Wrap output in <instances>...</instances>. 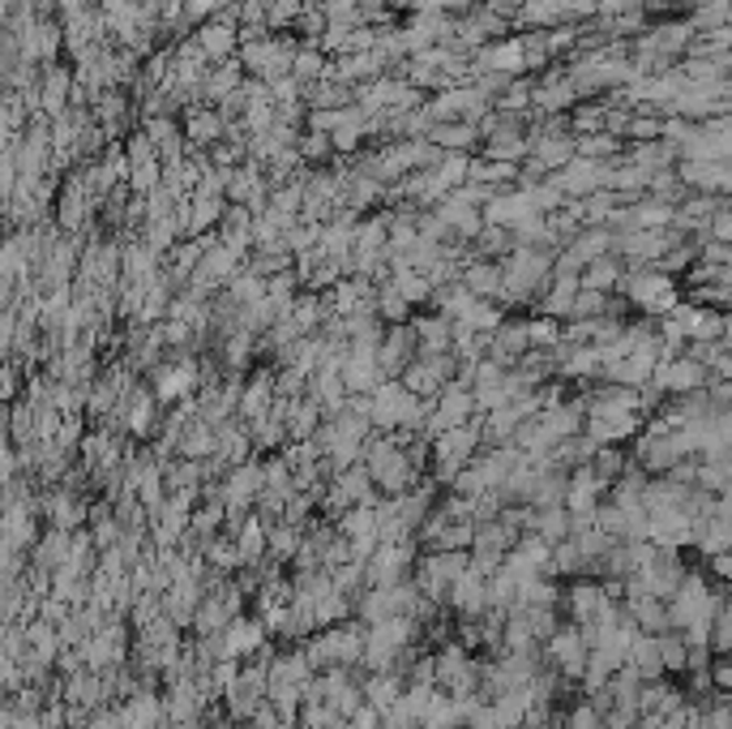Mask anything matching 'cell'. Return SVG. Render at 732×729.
I'll return each mask as SVG.
<instances>
[{"mask_svg": "<svg viewBox=\"0 0 732 729\" xmlns=\"http://www.w3.org/2000/svg\"><path fill=\"white\" fill-rule=\"evenodd\" d=\"M313 678V665L305 661L300 644L296 648H275V657L266 665V696H279V691H300L305 682Z\"/></svg>", "mask_w": 732, "mask_h": 729, "instance_id": "12", "label": "cell"}, {"mask_svg": "<svg viewBox=\"0 0 732 729\" xmlns=\"http://www.w3.org/2000/svg\"><path fill=\"white\" fill-rule=\"evenodd\" d=\"M626 665L635 669L642 682L669 678V674H664V665H660V653H656V635H642V630H638L635 644H630V653H626Z\"/></svg>", "mask_w": 732, "mask_h": 729, "instance_id": "31", "label": "cell"}, {"mask_svg": "<svg viewBox=\"0 0 732 729\" xmlns=\"http://www.w3.org/2000/svg\"><path fill=\"white\" fill-rule=\"evenodd\" d=\"M527 352V322L523 318H502V327L488 335V361H497L502 369H509V364L518 361Z\"/></svg>", "mask_w": 732, "mask_h": 729, "instance_id": "16", "label": "cell"}, {"mask_svg": "<svg viewBox=\"0 0 732 729\" xmlns=\"http://www.w3.org/2000/svg\"><path fill=\"white\" fill-rule=\"evenodd\" d=\"M415 357V335H412V322H394V327H385L382 343H378V369H382V378H399L403 373V364Z\"/></svg>", "mask_w": 732, "mask_h": 729, "instance_id": "14", "label": "cell"}, {"mask_svg": "<svg viewBox=\"0 0 732 729\" xmlns=\"http://www.w3.org/2000/svg\"><path fill=\"white\" fill-rule=\"evenodd\" d=\"M321 417H326V412H321V403L318 399H309V396H296L291 399V412H287V438H291V442H305V438H313V433H318V425H321Z\"/></svg>", "mask_w": 732, "mask_h": 729, "instance_id": "30", "label": "cell"}, {"mask_svg": "<svg viewBox=\"0 0 732 729\" xmlns=\"http://www.w3.org/2000/svg\"><path fill=\"white\" fill-rule=\"evenodd\" d=\"M548 575H553V579H578V575H587V563H582V554L574 550L570 536L553 545V554H548Z\"/></svg>", "mask_w": 732, "mask_h": 729, "instance_id": "41", "label": "cell"}, {"mask_svg": "<svg viewBox=\"0 0 732 729\" xmlns=\"http://www.w3.org/2000/svg\"><path fill=\"white\" fill-rule=\"evenodd\" d=\"M587 468L596 472V481H605V485H612L626 468H630V455L621 451V446H596V455L587 460Z\"/></svg>", "mask_w": 732, "mask_h": 729, "instance_id": "45", "label": "cell"}, {"mask_svg": "<svg viewBox=\"0 0 732 729\" xmlns=\"http://www.w3.org/2000/svg\"><path fill=\"white\" fill-rule=\"evenodd\" d=\"M39 506L48 511L52 528H61V532H78L82 524H86V502L73 494V490H52Z\"/></svg>", "mask_w": 732, "mask_h": 729, "instance_id": "22", "label": "cell"}, {"mask_svg": "<svg viewBox=\"0 0 732 729\" xmlns=\"http://www.w3.org/2000/svg\"><path fill=\"white\" fill-rule=\"evenodd\" d=\"M330 584H334V593H343V597L355 600L360 593H364V563L351 558V563L334 566V571H330Z\"/></svg>", "mask_w": 732, "mask_h": 729, "instance_id": "52", "label": "cell"}, {"mask_svg": "<svg viewBox=\"0 0 732 729\" xmlns=\"http://www.w3.org/2000/svg\"><path fill=\"white\" fill-rule=\"evenodd\" d=\"M540 657H544V665H553L561 678L578 682V678H582V661H587V639H582V630L574 627V623H561V627L540 644Z\"/></svg>", "mask_w": 732, "mask_h": 729, "instance_id": "7", "label": "cell"}, {"mask_svg": "<svg viewBox=\"0 0 732 729\" xmlns=\"http://www.w3.org/2000/svg\"><path fill=\"white\" fill-rule=\"evenodd\" d=\"M561 494H566V472H540L532 494H527V506L532 511H544V506H561Z\"/></svg>", "mask_w": 732, "mask_h": 729, "instance_id": "43", "label": "cell"}, {"mask_svg": "<svg viewBox=\"0 0 732 729\" xmlns=\"http://www.w3.org/2000/svg\"><path fill=\"white\" fill-rule=\"evenodd\" d=\"M399 729H420V726H399Z\"/></svg>", "mask_w": 732, "mask_h": 729, "instance_id": "62", "label": "cell"}, {"mask_svg": "<svg viewBox=\"0 0 732 729\" xmlns=\"http://www.w3.org/2000/svg\"><path fill=\"white\" fill-rule=\"evenodd\" d=\"M249 442H254V451H270V455H275V451L287 442L283 421H275L270 412H266V417H257L254 425H249Z\"/></svg>", "mask_w": 732, "mask_h": 729, "instance_id": "49", "label": "cell"}, {"mask_svg": "<svg viewBox=\"0 0 732 729\" xmlns=\"http://www.w3.org/2000/svg\"><path fill=\"white\" fill-rule=\"evenodd\" d=\"M231 48H236V27L206 22L202 34H197V52H202V57H219V61H227V57H231Z\"/></svg>", "mask_w": 732, "mask_h": 729, "instance_id": "42", "label": "cell"}, {"mask_svg": "<svg viewBox=\"0 0 732 729\" xmlns=\"http://www.w3.org/2000/svg\"><path fill=\"white\" fill-rule=\"evenodd\" d=\"M472 536H476V524H472V520H463V524H446V528L437 532V541H433L429 550H472Z\"/></svg>", "mask_w": 732, "mask_h": 729, "instance_id": "53", "label": "cell"}, {"mask_svg": "<svg viewBox=\"0 0 732 729\" xmlns=\"http://www.w3.org/2000/svg\"><path fill=\"white\" fill-rule=\"evenodd\" d=\"M305 396L318 399L326 417H334V412H343V399H348V391H343V378H339V369H330V364H318V369L309 373V382H305Z\"/></svg>", "mask_w": 732, "mask_h": 729, "instance_id": "19", "label": "cell"}, {"mask_svg": "<svg viewBox=\"0 0 732 729\" xmlns=\"http://www.w3.org/2000/svg\"><path fill=\"white\" fill-rule=\"evenodd\" d=\"M502 318H506V314H502V305H497V300L476 297L472 300V309H467L458 322H463V327H472L476 335H493L497 327H502Z\"/></svg>", "mask_w": 732, "mask_h": 729, "instance_id": "44", "label": "cell"}, {"mask_svg": "<svg viewBox=\"0 0 732 729\" xmlns=\"http://www.w3.org/2000/svg\"><path fill=\"white\" fill-rule=\"evenodd\" d=\"M446 609L454 614V623H472V618H484V609H488V579L476 575L472 566L450 584L446 593Z\"/></svg>", "mask_w": 732, "mask_h": 729, "instance_id": "10", "label": "cell"}, {"mask_svg": "<svg viewBox=\"0 0 732 729\" xmlns=\"http://www.w3.org/2000/svg\"><path fill=\"white\" fill-rule=\"evenodd\" d=\"M69 541H73V532H61V528H48L39 541H34V571H61L64 558H69Z\"/></svg>", "mask_w": 732, "mask_h": 729, "instance_id": "33", "label": "cell"}, {"mask_svg": "<svg viewBox=\"0 0 732 729\" xmlns=\"http://www.w3.org/2000/svg\"><path fill=\"white\" fill-rule=\"evenodd\" d=\"M608 494V485L605 481H596V472L582 464V468H570L566 472V494H561V506L566 511H596L600 502H605Z\"/></svg>", "mask_w": 732, "mask_h": 729, "instance_id": "15", "label": "cell"}, {"mask_svg": "<svg viewBox=\"0 0 732 729\" xmlns=\"http://www.w3.org/2000/svg\"><path fill=\"white\" fill-rule=\"evenodd\" d=\"M702 729H732L729 696H711L702 704Z\"/></svg>", "mask_w": 732, "mask_h": 729, "instance_id": "57", "label": "cell"}, {"mask_svg": "<svg viewBox=\"0 0 732 729\" xmlns=\"http://www.w3.org/2000/svg\"><path fill=\"white\" fill-rule=\"evenodd\" d=\"M707 678H711V691H715V696H729V691H732V665H729V657H711V665H707Z\"/></svg>", "mask_w": 732, "mask_h": 729, "instance_id": "58", "label": "cell"}, {"mask_svg": "<svg viewBox=\"0 0 732 729\" xmlns=\"http://www.w3.org/2000/svg\"><path fill=\"white\" fill-rule=\"evenodd\" d=\"M300 536H305V532L283 524V520L266 524V558H270V563H279V566H291L296 550H300Z\"/></svg>", "mask_w": 732, "mask_h": 729, "instance_id": "34", "label": "cell"}, {"mask_svg": "<svg viewBox=\"0 0 732 729\" xmlns=\"http://www.w3.org/2000/svg\"><path fill=\"white\" fill-rule=\"evenodd\" d=\"M202 563L206 571H215V575H236L240 571V554H236V545H231V536H210V541H202Z\"/></svg>", "mask_w": 732, "mask_h": 729, "instance_id": "36", "label": "cell"}, {"mask_svg": "<svg viewBox=\"0 0 732 729\" xmlns=\"http://www.w3.org/2000/svg\"><path fill=\"white\" fill-rule=\"evenodd\" d=\"M690 545L699 550V558H715V554H729L732 545V520H720V515H707L694 524L690 532Z\"/></svg>", "mask_w": 732, "mask_h": 729, "instance_id": "23", "label": "cell"}, {"mask_svg": "<svg viewBox=\"0 0 732 729\" xmlns=\"http://www.w3.org/2000/svg\"><path fill=\"white\" fill-rule=\"evenodd\" d=\"M463 571H467V550H420V558L412 566V584L420 588V597L446 605L450 584Z\"/></svg>", "mask_w": 732, "mask_h": 729, "instance_id": "5", "label": "cell"}, {"mask_svg": "<svg viewBox=\"0 0 732 729\" xmlns=\"http://www.w3.org/2000/svg\"><path fill=\"white\" fill-rule=\"evenodd\" d=\"M561 605H566V614H570L574 627L587 630V627H596V618L605 614L608 605H617V600L605 597L600 579H591V575H578V579H570V584L561 588Z\"/></svg>", "mask_w": 732, "mask_h": 729, "instance_id": "8", "label": "cell"}, {"mask_svg": "<svg viewBox=\"0 0 732 729\" xmlns=\"http://www.w3.org/2000/svg\"><path fill=\"white\" fill-rule=\"evenodd\" d=\"M681 575H685L681 554H677V550H660V545H656L651 563L642 566V571H635L638 588H642V593H651V597H660V600L672 597V588L681 584Z\"/></svg>", "mask_w": 732, "mask_h": 729, "instance_id": "11", "label": "cell"}, {"mask_svg": "<svg viewBox=\"0 0 732 729\" xmlns=\"http://www.w3.org/2000/svg\"><path fill=\"white\" fill-rule=\"evenodd\" d=\"M480 451H484V442H480V417H472L467 425H454V430L437 433V438L429 442V468H433L429 481L446 490L450 481H454V472L472 464Z\"/></svg>", "mask_w": 732, "mask_h": 729, "instance_id": "3", "label": "cell"}, {"mask_svg": "<svg viewBox=\"0 0 732 729\" xmlns=\"http://www.w3.org/2000/svg\"><path fill=\"white\" fill-rule=\"evenodd\" d=\"M621 297L630 309H638L642 318H664L672 305L681 300V292L672 288V275L656 270V266H635V270H621Z\"/></svg>", "mask_w": 732, "mask_h": 729, "instance_id": "4", "label": "cell"}, {"mask_svg": "<svg viewBox=\"0 0 732 729\" xmlns=\"http://www.w3.org/2000/svg\"><path fill=\"white\" fill-rule=\"evenodd\" d=\"M450 318L442 314H424V318H415L412 322V335H415V357H429V352H450Z\"/></svg>", "mask_w": 732, "mask_h": 729, "instance_id": "26", "label": "cell"}, {"mask_svg": "<svg viewBox=\"0 0 732 729\" xmlns=\"http://www.w3.org/2000/svg\"><path fill=\"white\" fill-rule=\"evenodd\" d=\"M261 490H266V494H283V497L296 494V490H291V468L283 464L279 451L261 460ZM261 490H257V494H261Z\"/></svg>", "mask_w": 732, "mask_h": 729, "instance_id": "46", "label": "cell"}, {"mask_svg": "<svg viewBox=\"0 0 732 729\" xmlns=\"http://www.w3.org/2000/svg\"><path fill=\"white\" fill-rule=\"evenodd\" d=\"M261 490V460L249 455L245 464H231L224 472V481H219V502H224L227 511H254V497Z\"/></svg>", "mask_w": 732, "mask_h": 729, "instance_id": "9", "label": "cell"}, {"mask_svg": "<svg viewBox=\"0 0 732 729\" xmlns=\"http://www.w3.org/2000/svg\"><path fill=\"white\" fill-rule=\"evenodd\" d=\"M270 399H275V369H254V378H245V391L236 403V417L245 425H254L257 417L270 412Z\"/></svg>", "mask_w": 732, "mask_h": 729, "instance_id": "17", "label": "cell"}, {"mask_svg": "<svg viewBox=\"0 0 732 729\" xmlns=\"http://www.w3.org/2000/svg\"><path fill=\"white\" fill-rule=\"evenodd\" d=\"M399 382H403V391L415 399H433L446 382H442V373L433 369V364L424 361V357H412V361L403 364V373H399Z\"/></svg>", "mask_w": 732, "mask_h": 729, "instance_id": "29", "label": "cell"}, {"mask_svg": "<svg viewBox=\"0 0 732 729\" xmlns=\"http://www.w3.org/2000/svg\"><path fill=\"white\" fill-rule=\"evenodd\" d=\"M206 729H236V721H227V717H219L215 726H206Z\"/></svg>", "mask_w": 732, "mask_h": 729, "instance_id": "61", "label": "cell"}, {"mask_svg": "<svg viewBox=\"0 0 732 729\" xmlns=\"http://www.w3.org/2000/svg\"><path fill=\"white\" fill-rule=\"evenodd\" d=\"M540 541L548 545H557V541H566L570 536V511L566 506H544V511H532V528Z\"/></svg>", "mask_w": 732, "mask_h": 729, "instance_id": "39", "label": "cell"}, {"mask_svg": "<svg viewBox=\"0 0 732 729\" xmlns=\"http://www.w3.org/2000/svg\"><path fill=\"white\" fill-rule=\"evenodd\" d=\"M458 284H463L472 297L493 300V297H497V288H502V263H488V258H480V263H467L463 270H458Z\"/></svg>", "mask_w": 732, "mask_h": 729, "instance_id": "28", "label": "cell"}, {"mask_svg": "<svg viewBox=\"0 0 732 729\" xmlns=\"http://www.w3.org/2000/svg\"><path fill=\"white\" fill-rule=\"evenodd\" d=\"M621 270H626V266H621L617 258H612V254H608V258H596V263L582 266L578 284H582V288H591V292H617V284H621Z\"/></svg>", "mask_w": 732, "mask_h": 729, "instance_id": "38", "label": "cell"}, {"mask_svg": "<svg viewBox=\"0 0 732 729\" xmlns=\"http://www.w3.org/2000/svg\"><path fill=\"white\" fill-rule=\"evenodd\" d=\"M523 322H527V348L553 352V348L561 343V322H557V318H544V314H536V318H523Z\"/></svg>", "mask_w": 732, "mask_h": 729, "instance_id": "50", "label": "cell"}, {"mask_svg": "<svg viewBox=\"0 0 732 729\" xmlns=\"http://www.w3.org/2000/svg\"><path fill=\"white\" fill-rule=\"evenodd\" d=\"M348 729H382V712L369 708V704H360V708L348 717Z\"/></svg>", "mask_w": 732, "mask_h": 729, "instance_id": "59", "label": "cell"}, {"mask_svg": "<svg viewBox=\"0 0 732 729\" xmlns=\"http://www.w3.org/2000/svg\"><path fill=\"white\" fill-rule=\"evenodd\" d=\"M231 623V614H227V605L215 593H202L197 600V614H193V635H219V630Z\"/></svg>", "mask_w": 732, "mask_h": 729, "instance_id": "40", "label": "cell"}, {"mask_svg": "<svg viewBox=\"0 0 732 729\" xmlns=\"http://www.w3.org/2000/svg\"><path fill=\"white\" fill-rule=\"evenodd\" d=\"M215 451H219V438H215V425H206L202 417H193L189 425L181 430V446H176V455L181 460H215Z\"/></svg>", "mask_w": 732, "mask_h": 729, "instance_id": "24", "label": "cell"}, {"mask_svg": "<svg viewBox=\"0 0 732 729\" xmlns=\"http://www.w3.org/2000/svg\"><path fill=\"white\" fill-rule=\"evenodd\" d=\"M403 687H408V682H403L399 674H364V678H360V696H364L369 708H378L382 717L394 708V699L403 696Z\"/></svg>", "mask_w": 732, "mask_h": 729, "instance_id": "27", "label": "cell"}, {"mask_svg": "<svg viewBox=\"0 0 732 729\" xmlns=\"http://www.w3.org/2000/svg\"><path fill=\"white\" fill-rule=\"evenodd\" d=\"M523 618H527V627H532V635H536V644H544L553 630L561 627V614L557 609H518Z\"/></svg>", "mask_w": 732, "mask_h": 729, "instance_id": "56", "label": "cell"}, {"mask_svg": "<svg viewBox=\"0 0 732 729\" xmlns=\"http://www.w3.org/2000/svg\"><path fill=\"white\" fill-rule=\"evenodd\" d=\"M224 297L231 300V305H240V309H249V305H257V300H266V279L240 266V270L224 284Z\"/></svg>", "mask_w": 732, "mask_h": 729, "instance_id": "37", "label": "cell"}, {"mask_svg": "<svg viewBox=\"0 0 732 729\" xmlns=\"http://www.w3.org/2000/svg\"><path fill=\"white\" fill-rule=\"evenodd\" d=\"M656 653L664 674H685V635L681 630H660L656 635Z\"/></svg>", "mask_w": 732, "mask_h": 729, "instance_id": "48", "label": "cell"}, {"mask_svg": "<svg viewBox=\"0 0 732 729\" xmlns=\"http://www.w3.org/2000/svg\"><path fill=\"white\" fill-rule=\"evenodd\" d=\"M300 653H305V661L313 665V674L330 669V665L355 669V665H360V653H364V623L348 618V623L313 630V635L300 639Z\"/></svg>", "mask_w": 732, "mask_h": 729, "instance_id": "2", "label": "cell"}, {"mask_svg": "<svg viewBox=\"0 0 732 729\" xmlns=\"http://www.w3.org/2000/svg\"><path fill=\"white\" fill-rule=\"evenodd\" d=\"M360 464H364L373 490L382 497H399V494H408L412 485H420V472L408 464V451L394 442V433H369V438H364Z\"/></svg>", "mask_w": 732, "mask_h": 729, "instance_id": "1", "label": "cell"}, {"mask_svg": "<svg viewBox=\"0 0 732 729\" xmlns=\"http://www.w3.org/2000/svg\"><path fill=\"white\" fill-rule=\"evenodd\" d=\"M215 438H219V451H215V460L219 464H245L249 455H257L254 442H249V425L240 421V417H231L224 425H215Z\"/></svg>", "mask_w": 732, "mask_h": 729, "instance_id": "21", "label": "cell"}, {"mask_svg": "<svg viewBox=\"0 0 732 729\" xmlns=\"http://www.w3.org/2000/svg\"><path fill=\"white\" fill-rule=\"evenodd\" d=\"M707 566H711L715 584H729V575H732V558H729V554H715V558H707Z\"/></svg>", "mask_w": 732, "mask_h": 729, "instance_id": "60", "label": "cell"}, {"mask_svg": "<svg viewBox=\"0 0 732 729\" xmlns=\"http://www.w3.org/2000/svg\"><path fill=\"white\" fill-rule=\"evenodd\" d=\"M707 648H711V657H729L732 648V614H729V600L715 609V618H711V630H707Z\"/></svg>", "mask_w": 732, "mask_h": 729, "instance_id": "51", "label": "cell"}, {"mask_svg": "<svg viewBox=\"0 0 732 729\" xmlns=\"http://www.w3.org/2000/svg\"><path fill=\"white\" fill-rule=\"evenodd\" d=\"M532 708V696H527V687H518V691H502V696L488 699V712H493V721L502 729H518L523 726V712Z\"/></svg>", "mask_w": 732, "mask_h": 729, "instance_id": "35", "label": "cell"}, {"mask_svg": "<svg viewBox=\"0 0 732 729\" xmlns=\"http://www.w3.org/2000/svg\"><path fill=\"white\" fill-rule=\"evenodd\" d=\"M219 639H224V657L231 661H249L257 648H266L270 644V635L261 627V618H249V614H236L224 630H219Z\"/></svg>", "mask_w": 732, "mask_h": 729, "instance_id": "13", "label": "cell"}, {"mask_svg": "<svg viewBox=\"0 0 732 729\" xmlns=\"http://www.w3.org/2000/svg\"><path fill=\"white\" fill-rule=\"evenodd\" d=\"M608 297H612V292H591V288H578L570 318H596V314H608ZM570 318H566V322H570Z\"/></svg>", "mask_w": 732, "mask_h": 729, "instance_id": "55", "label": "cell"}, {"mask_svg": "<svg viewBox=\"0 0 732 729\" xmlns=\"http://www.w3.org/2000/svg\"><path fill=\"white\" fill-rule=\"evenodd\" d=\"M694 485L707 494H729L732 464L729 455H694Z\"/></svg>", "mask_w": 732, "mask_h": 729, "instance_id": "32", "label": "cell"}, {"mask_svg": "<svg viewBox=\"0 0 732 729\" xmlns=\"http://www.w3.org/2000/svg\"><path fill=\"white\" fill-rule=\"evenodd\" d=\"M373 314L382 318L385 327H394V322H408L412 318V305L399 297L390 284H378V297H373Z\"/></svg>", "mask_w": 732, "mask_h": 729, "instance_id": "47", "label": "cell"}, {"mask_svg": "<svg viewBox=\"0 0 732 729\" xmlns=\"http://www.w3.org/2000/svg\"><path fill=\"white\" fill-rule=\"evenodd\" d=\"M681 704H685V691H677L669 678H656V682H642V691H638V717H642V712L672 717Z\"/></svg>", "mask_w": 732, "mask_h": 729, "instance_id": "25", "label": "cell"}, {"mask_svg": "<svg viewBox=\"0 0 732 729\" xmlns=\"http://www.w3.org/2000/svg\"><path fill=\"white\" fill-rule=\"evenodd\" d=\"M415 558H420V545H415L412 536H403V541H378V550L364 558V588H382V584L412 579Z\"/></svg>", "mask_w": 732, "mask_h": 729, "instance_id": "6", "label": "cell"}, {"mask_svg": "<svg viewBox=\"0 0 732 729\" xmlns=\"http://www.w3.org/2000/svg\"><path fill=\"white\" fill-rule=\"evenodd\" d=\"M231 545L240 554V566H257L266 558V520L257 511H245V520L231 532Z\"/></svg>", "mask_w": 732, "mask_h": 729, "instance_id": "20", "label": "cell"}, {"mask_svg": "<svg viewBox=\"0 0 732 729\" xmlns=\"http://www.w3.org/2000/svg\"><path fill=\"white\" fill-rule=\"evenodd\" d=\"M509 609H561V579H553V575H527V579H518Z\"/></svg>", "mask_w": 732, "mask_h": 729, "instance_id": "18", "label": "cell"}, {"mask_svg": "<svg viewBox=\"0 0 732 729\" xmlns=\"http://www.w3.org/2000/svg\"><path fill=\"white\" fill-rule=\"evenodd\" d=\"M185 133H189L193 142H215V137L224 133V116H219V112H193Z\"/></svg>", "mask_w": 732, "mask_h": 729, "instance_id": "54", "label": "cell"}]
</instances>
